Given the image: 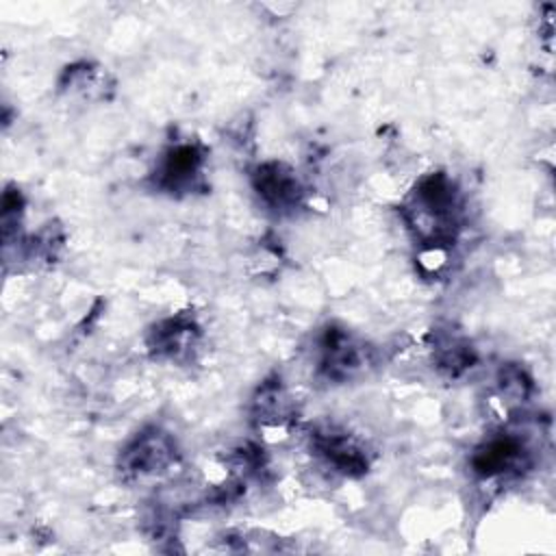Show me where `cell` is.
<instances>
[{"label": "cell", "instance_id": "6da1fadb", "mask_svg": "<svg viewBox=\"0 0 556 556\" xmlns=\"http://www.w3.org/2000/svg\"><path fill=\"white\" fill-rule=\"evenodd\" d=\"M202 152L195 143H178L169 148L159 167H156V182L167 191H182L193 187L202 169Z\"/></svg>", "mask_w": 556, "mask_h": 556}, {"label": "cell", "instance_id": "5b68a950", "mask_svg": "<svg viewBox=\"0 0 556 556\" xmlns=\"http://www.w3.org/2000/svg\"><path fill=\"white\" fill-rule=\"evenodd\" d=\"M254 187L258 195L271 206H291L300 198V185L295 176L280 163L261 165L254 174Z\"/></svg>", "mask_w": 556, "mask_h": 556}, {"label": "cell", "instance_id": "3957f363", "mask_svg": "<svg viewBox=\"0 0 556 556\" xmlns=\"http://www.w3.org/2000/svg\"><path fill=\"white\" fill-rule=\"evenodd\" d=\"M172 460V445L161 432L139 434L122 456L124 471L135 476H148L161 471Z\"/></svg>", "mask_w": 556, "mask_h": 556}, {"label": "cell", "instance_id": "8992f818", "mask_svg": "<svg viewBox=\"0 0 556 556\" xmlns=\"http://www.w3.org/2000/svg\"><path fill=\"white\" fill-rule=\"evenodd\" d=\"M315 450L339 471L354 473L363 471L367 467L365 452L345 434L339 430H321L315 434Z\"/></svg>", "mask_w": 556, "mask_h": 556}, {"label": "cell", "instance_id": "277c9868", "mask_svg": "<svg viewBox=\"0 0 556 556\" xmlns=\"http://www.w3.org/2000/svg\"><path fill=\"white\" fill-rule=\"evenodd\" d=\"M523 458L526 450L515 437H497L473 454L471 465L476 473L484 478H495L506 471L519 469V465H523Z\"/></svg>", "mask_w": 556, "mask_h": 556}, {"label": "cell", "instance_id": "7a4b0ae2", "mask_svg": "<svg viewBox=\"0 0 556 556\" xmlns=\"http://www.w3.org/2000/svg\"><path fill=\"white\" fill-rule=\"evenodd\" d=\"M367 363L365 348L356 343L343 330H328L321 341V369L334 378L343 380L361 371Z\"/></svg>", "mask_w": 556, "mask_h": 556}]
</instances>
